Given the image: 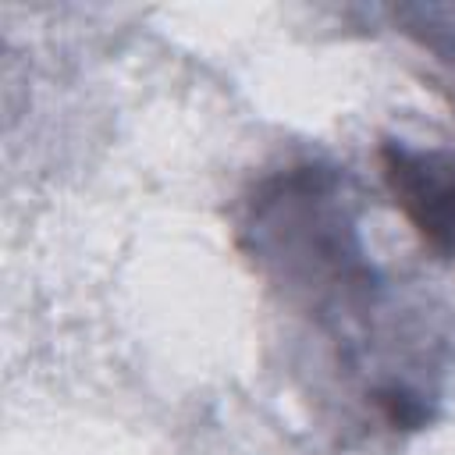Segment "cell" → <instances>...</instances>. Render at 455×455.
<instances>
[{"label": "cell", "mask_w": 455, "mask_h": 455, "mask_svg": "<svg viewBox=\"0 0 455 455\" xmlns=\"http://www.w3.org/2000/svg\"><path fill=\"white\" fill-rule=\"evenodd\" d=\"M387 178L416 228L444 249H455V174L434 171L427 160L395 149L387 156Z\"/></svg>", "instance_id": "1"}]
</instances>
